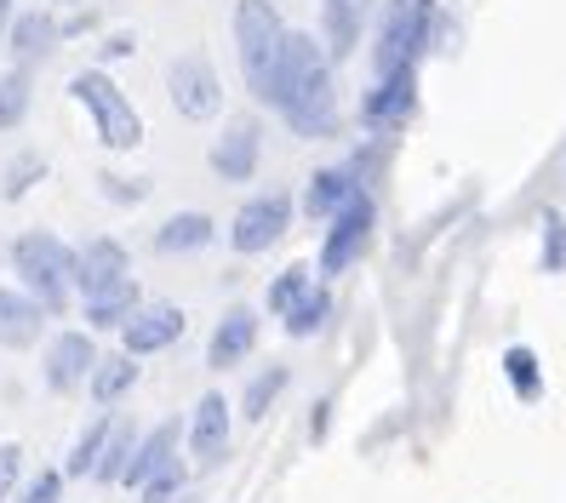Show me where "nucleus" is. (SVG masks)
Here are the masks:
<instances>
[{
    "mask_svg": "<svg viewBox=\"0 0 566 503\" xmlns=\"http://www.w3.org/2000/svg\"><path fill=\"white\" fill-rule=\"evenodd\" d=\"M275 109L297 138H338V81H332V63H326V41L292 29Z\"/></svg>",
    "mask_w": 566,
    "mask_h": 503,
    "instance_id": "nucleus-1",
    "label": "nucleus"
},
{
    "mask_svg": "<svg viewBox=\"0 0 566 503\" xmlns=\"http://www.w3.org/2000/svg\"><path fill=\"white\" fill-rule=\"evenodd\" d=\"M286 41H292V29H286L275 0H235V57H241V75H247V92L258 97V104H270V109H275L281 70H286Z\"/></svg>",
    "mask_w": 566,
    "mask_h": 503,
    "instance_id": "nucleus-2",
    "label": "nucleus"
},
{
    "mask_svg": "<svg viewBox=\"0 0 566 503\" xmlns=\"http://www.w3.org/2000/svg\"><path fill=\"white\" fill-rule=\"evenodd\" d=\"M12 270L23 281V292H35L46 315H57L63 304H70V292H75V252L57 241V234L46 229H29L12 241Z\"/></svg>",
    "mask_w": 566,
    "mask_h": 503,
    "instance_id": "nucleus-3",
    "label": "nucleus"
},
{
    "mask_svg": "<svg viewBox=\"0 0 566 503\" xmlns=\"http://www.w3.org/2000/svg\"><path fill=\"white\" fill-rule=\"evenodd\" d=\"M70 92H75V104L92 115L97 138H104L109 149H138V144H144V120H138V109H132V97H126L104 70H81V75L70 81Z\"/></svg>",
    "mask_w": 566,
    "mask_h": 503,
    "instance_id": "nucleus-4",
    "label": "nucleus"
},
{
    "mask_svg": "<svg viewBox=\"0 0 566 503\" xmlns=\"http://www.w3.org/2000/svg\"><path fill=\"white\" fill-rule=\"evenodd\" d=\"M373 223H378V207H373V195H355L349 207L326 223V241H321V275L338 281L344 270H355V263L366 258V247H373Z\"/></svg>",
    "mask_w": 566,
    "mask_h": 503,
    "instance_id": "nucleus-5",
    "label": "nucleus"
},
{
    "mask_svg": "<svg viewBox=\"0 0 566 503\" xmlns=\"http://www.w3.org/2000/svg\"><path fill=\"white\" fill-rule=\"evenodd\" d=\"M286 229H292V195H258L235 212V223H229V247L241 258H258V252H270Z\"/></svg>",
    "mask_w": 566,
    "mask_h": 503,
    "instance_id": "nucleus-6",
    "label": "nucleus"
},
{
    "mask_svg": "<svg viewBox=\"0 0 566 503\" xmlns=\"http://www.w3.org/2000/svg\"><path fill=\"white\" fill-rule=\"evenodd\" d=\"M166 92H172V104H178L184 120H212V115L223 109V81H218V70H212L201 52H189V57L172 63Z\"/></svg>",
    "mask_w": 566,
    "mask_h": 503,
    "instance_id": "nucleus-7",
    "label": "nucleus"
},
{
    "mask_svg": "<svg viewBox=\"0 0 566 503\" xmlns=\"http://www.w3.org/2000/svg\"><path fill=\"white\" fill-rule=\"evenodd\" d=\"M418 104V63H401V70H378L373 92H366V104H360V120L366 132H384L395 120H407Z\"/></svg>",
    "mask_w": 566,
    "mask_h": 503,
    "instance_id": "nucleus-8",
    "label": "nucleus"
},
{
    "mask_svg": "<svg viewBox=\"0 0 566 503\" xmlns=\"http://www.w3.org/2000/svg\"><path fill=\"white\" fill-rule=\"evenodd\" d=\"M258 160H263V126L258 120H229L223 132H218V144H212V172L223 178V184H247L252 172H258Z\"/></svg>",
    "mask_w": 566,
    "mask_h": 503,
    "instance_id": "nucleus-9",
    "label": "nucleus"
},
{
    "mask_svg": "<svg viewBox=\"0 0 566 503\" xmlns=\"http://www.w3.org/2000/svg\"><path fill=\"white\" fill-rule=\"evenodd\" d=\"M189 452L201 469H218L229 458V400L218 389H207L189 412Z\"/></svg>",
    "mask_w": 566,
    "mask_h": 503,
    "instance_id": "nucleus-10",
    "label": "nucleus"
},
{
    "mask_svg": "<svg viewBox=\"0 0 566 503\" xmlns=\"http://www.w3.org/2000/svg\"><path fill=\"white\" fill-rule=\"evenodd\" d=\"M120 338H126V355H160V349H172L184 338V310L178 304H149V310H138V315L120 326Z\"/></svg>",
    "mask_w": 566,
    "mask_h": 503,
    "instance_id": "nucleus-11",
    "label": "nucleus"
},
{
    "mask_svg": "<svg viewBox=\"0 0 566 503\" xmlns=\"http://www.w3.org/2000/svg\"><path fill=\"white\" fill-rule=\"evenodd\" d=\"M46 332V304L35 292L0 286V349H29Z\"/></svg>",
    "mask_w": 566,
    "mask_h": 503,
    "instance_id": "nucleus-12",
    "label": "nucleus"
},
{
    "mask_svg": "<svg viewBox=\"0 0 566 503\" xmlns=\"http://www.w3.org/2000/svg\"><path fill=\"white\" fill-rule=\"evenodd\" d=\"M126 270H132V258H126V247L115 241V234H97V241H86V252H75V286L86 297L126 281Z\"/></svg>",
    "mask_w": 566,
    "mask_h": 503,
    "instance_id": "nucleus-13",
    "label": "nucleus"
},
{
    "mask_svg": "<svg viewBox=\"0 0 566 503\" xmlns=\"http://www.w3.org/2000/svg\"><path fill=\"white\" fill-rule=\"evenodd\" d=\"M92 366H97V349H92L86 332H63V338H52V349H46V384L75 389V384L92 378Z\"/></svg>",
    "mask_w": 566,
    "mask_h": 503,
    "instance_id": "nucleus-14",
    "label": "nucleus"
},
{
    "mask_svg": "<svg viewBox=\"0 0 566 503\" xmlns=\"http://www.w3.org/2000/svg\"><path fill=\"white\" fill-rule=\"evenodd\" d=\"M258 349V315L252 310H229L223 321H218V332H212V344H207V366H241L247 355Z\"/></svg>",
    "mask_w": 566,
    "mask_h": 503,
    "instance_id": "nucleus-15",
    "label": "nucleus"
},
{
    "mask_svg": "<svg viewBox=\"0 0 566 503\" xmlns=\"http://www.w3.org/2000/svg\"><path fill=\"white\" fill-rule=\"evenodd\" d=\"M366 12H373V0H321V29H326V52L332 57H349L360 46Z\"/></svg>",
    "mask_w": 566,
    "mask_h": 503,
    "instance_id": "nucleus-16",
    "label": "nucleus"
},
{
    "mask_svg": "<svg viewBox=\"0 0 566 503\" xmlns=\"http://www.w3.org/2000/svg\"><path fill=\"white\" fill-rule=\"evenodd\" d=\"M355 195H360V184H355L349 166H321V172L310 178V189H304V212H310V218H321V223H332V218H338Z\"/></svg>",
    "mask_w": 566,
    "mask_h": 503,
    "instance_id": "nucleus-17",
    "label": "nucleus"
},
{
    "mask_svg": "<svg viewBox=\"0 0 566 503\" xmlns=\"http://www.w3.org/2000/svg\"><path fill=\"white\" fill-rule=\"evenodd\" d=\"M144 310V297H138V281H115V286H104V292H92L86 297V326H97V332H109V326H126L132 315Z\"/></svg>",
    "mask_w": 566,
    "mask_h": 503,
    "instance_id": "nucleus-18",
    "label": "nucleus"
},
{
    "mask_svg": "<svg viewBox=\"0 0 566 503\" xmlns=\"http://www.w3.org/2000/svg\"><path fill=\"white\" fill-rule=\"evenodd\" d=\"M132 384H138V355H97L92 378H86V389H92L97 407H115Z\"/></svg>",
    "mask_w": 566,
    "mask_h": 503,
    "instance_id": "nucleus-19",
    "label": "nucleus"
},
{
    "mask_svg": "<svg viewBox=\"0 0 566 503\" xmlns=\"http://www.w3.org/2000/svg\"><path fill=\"white\" fill-rule=\"evenodd\" d=\"M212 241V218L207 212H178L155 229V252H201Z\"/></svg>",
    "mask_w": 566,
    "mask_h": 503,
    "instance_id": "nucleus-20",
    "label": "nucleus"
},
{
    "mask_svg": "<svg viewBox=\"0 0 566 503\" xmlns=\"http://www.w3.org/2000/svg\"><path fill=\"white\" fill-rule=\"evenodd\" d=\"M178 452V423H160L149 441H138V452H132V463H126V486H144L149 475H155V463H166Z\"/></svg>",
    "mask_w": 566,
    "mask_h": 503,
    "instance_id": "nucleus-21",
    "label": "nucleus"
},
{
    "mask_svg": "<svg viewBox=\"0 0 566 503\" xmlns=\"http://www.w3.org/2000/svg\"><path fill=\"white\" fill-rule=\"evenodd\" d=\"M52 41H57V23H52L46 12H23V18H12V52H18V63L46 57Z\"/></svg>",
    "mask_w": 566,
    "mask_h": 503,
    "instance_id": "nucleus-22",
    "label": "nucleus"
},
{
    "mask_svg": "<svg viewBox=\"0 0 566 503\" xmlns=\"http://www.w3.org/2000/svg\"><path fill=\"white\" fill-rule=\"evenodd\" d=\"M504 378H510V389L526 400V407H538V400H544V373H538V355H532L526 344H510V349H504Z\"/></svg>",
    "mask_w": 566,
    "mask_h": 503,
    "instance_id": "nucleus-23",
    "label": "nucleus"
},
{
    "mask_svg": "<svg viewBox=\"0 0 566 503\" xmlns=\"http://www.w3.org/2000/svg\"><path fill=\"white\" fill-rule=\"evenodd\" d=\"M321 281H315V270H304V263H292V270H281L275 281H270V315H292L297 304H304V297L315 292Z\"/></svg>",
    "mask_w": 566,
    "mask_h": 503,
    "instance_id": "nucleus-24",
    "label": "nucleus"
},
{
    "mask_svg": "<svg viewBox=\"0 0 566 503\" xmlns=\"http://www.w3.org/2000/svg\"><path fill=\"white\" fill-rule=\"evenodd\" d=\"M281 326H286V338H321V332L332 326V292H326V286H315V292H310L304 304H297Z\"/></svg>",
    "mask_w": 566,
    "mask_h": 503,
    "instance_id": "nucleus-25",
    "label": "nucleus"
},
{
    "mask_svg": "<svg viewBox=\"0 0 566 503\" xmlns=\"http://www.w3.org/2000/svg\"><path fill=\"white\" fill-rule=\"evenodd\" d=\"M184 486H189V469H184V458L172 452L166 463H155V475L138 486V503H178Z\"/></svg>",
    "mask_w": 566,
    "mask_h": 503,
    "instance_id": "nucleus-26",
    "label": "nucleus"
},
{
    "mask_svg": "<svg viewBox=\"0 0 566 503\" xmlns=\"http://www.w3.org/2000/svg\"><path fill=\"white\" fill-rule=\"evenodd\" d=\"M132 452H138V434H132V423H126V418H115L109 447H104V458H97V475H92V481H126Z\"/></svg>",
    "mask_w": 566,
    "mask_h": 503,
    "instance_id": "nucleus-27",
    "label": "nucleus"
},
{
    "mask_svg": "<svg viewBox=\"0 0 566 503\" xmlns=\"http://www.w3.org/2000/svg\"><path fill=\"white\" fill-rule=\"evenodd\" d=\"M281 389H286V366H263V373L247 384V395H241V412H247V423H258L263 412H270Z\"/></svg>",
    "mask_w": 566,
    "mask_h": 503,
    "instance_id": "nucleus-28",
    "label": "nucleus"
},
{
    "mask_svg": "<svg viewBox=\"0 0 566 503\" xmlns=\"http://www.w3.org/2000/svg\"><path fill=\"white\" fill-rule=\"evenodd\" d=\"M109 429H115V418H97L81 441H75V452H70V475H97V458H104V447H109Z\"/></svg>",
    "mask_w": 566,
    "mask_h": 503,
    "instance_id": "nucleus-29",
    "label": "nucleus"
},
{
    "mask_svg": "<svg viewBox=\"0 0 566 503\" xmlns=\"http://www.w3.org/2000/svg\"><path fill=\"white\" fill-rule=\"evenodd\" d=\"M29 92H35V86H29L23 70H12L7 81H0V132H12L29 115Z\"/></svg>",
    "mask_w": 566,
    "mask_h": 503,
    "instance_id": "nucleus-30",
    "label": "nucleus"
},
{
    "mask_svg": "<svg viewBox=\"0 0 566 503\" xmlns=\"http://www.w3.org/2000/svg\"><path fill=\"white\" fill-rule=\"evenodd\" d=\"M544 270L549 275L566 270V218L560 212H544Z\"/></svg>",
    "mask_w": 566,
    "mask_h": 503,
    "instance_id": "nucleus-31",
    "label": "nucleus"
},
{
    "mask_svg": "<svg viewBox=\"0 0 566 503\" xmlns=\"http://www.w3.org/2000/svg\"><path fill=\"white\" fill-rule=\"evenodd\" d=\"M41 172H46L41 155H18V160L7 166V184H0V189H7V200H18V195H29V184H35Z\"/></svg>",
    "mask_w": 566,
    "mask_h": 503,
    "instance_id": "nucleus-32",
    "label": "nucleus"
},
{
    "mask_svg": "<svg viewBox=\"0 0 566 503\" xmlns=\"http://www.w3.org/2000/svg\"><path fill=\"white\" fill-rule=\"evenodd\" d=\"M18 475H23V447H0V503H7L18 492Z\"/></svg>",
    "mask_w": 566,
    "mask_h": 503,
    "instance_id": "nucleus-33",
    "label": "nucleus"
},
{
    "mask_svg": "<svg viewBox=\"0 0 566 503\" xmlns=\"http://www.w3.org/2000/svg\"><path fill=\"white\" fill-rule=\"evenodd\" d=\"M57 492H63V475H57V469H41V475L29 481V492H23L18 503H57Z\"/></svg>",
    "mask_w": 566,
    "mask_h": 503,
    "instance_id": "nucleus-34",
    "label": "nucleus"
},
{
    "mask_svg": "<svg viewBox=\"0 0 566 503\" xmlns=\"http://www.w3.org/2000/svg\"><path fill=\"white\" fill-rule=\"evenodd\" d=\"M12 29V0H0V35Z\"/></svg>",
    "mask_w": 566,
    "mask_h": 503,
    "instance_id": "nucleus-35",
    "label": "nucleus"
},
{
    "mask_svg": "<svg viewBox=\"0 0 566 503\" xmlns=\"http://www.w3.org/2000/svg\"><path fill=\"white\" fill-rule=\"evenodd\" d=\"M184 503H195V497H184Z\"/></svg>",
    "mask_w": 566,
    "mask_h": 503,
    "instance_id": "nucleus-36",
    "label": "nucleus"
},
{
    "mask_svg": "<svg viewBox=\"0 0 566 503\" xmlns=\"http://www.w3.org/2000/svg\"><path fill=\"white\" fill-rule=\"evenodd\" d=\"M63 7H70V0H63Z\"/></svg>",
    "mask_w": 566,
    "mask_h": 503,
    "instance_id": "nucleus-37",
    "label": "nucleus"
}]
</instances>
